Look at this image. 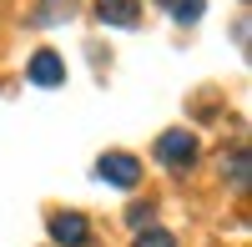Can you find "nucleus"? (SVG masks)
I'll use <instances>...</instances> for the list:
<instances>
[{"label":"nucleus","mask_w":252,"mask_h":247,"mask_svg":"<svg viewBox=\"0 0 252 247\" xmlns=\"http://www.w3.org/2000/svg\"><path fill=\"white\" fill-rule=\"evenodd\" d=\"M96 177H106L111 187H136V182H141V161L126 156V152H106L96 161Z\"/></svg>","instance_id":"f257e3e1"},{"label":"nucleus","mask_w":252,"mask_h":247,"mask_svg":"<svg viewBox=\"0 0 252 247\" xmlns=\"http://www.w3.org/2000/svg\"><path fill=\"white\" fill-rule=\"evenodd\" d=\"M157 156L166 161V167H192L197 161V136L192 131H166L157 141Z\"/></svg>","instance_id":"f03ea898"},{"label":"nucleus","mask_w":252,"mask_h":247,"mask_svg":"<svg viewBox=\"0 0 252 247\" xmlns=\"http://www.w3.org/2000/svg\"><path fill=\"white\" fill-rule=\"evenodd\" d=\"M51 237H56L61 247H86V242H91V222L81 217V212H56V217H51Z\"/></svg>","instance_id":"7ed1b4c3"},{"label":"nucleus","mask_w":252,"mask_h":247,"mask_svg":"<svg viewBox=\"0 0 252 247\" xmlns=\"http://www.w3.org/2000/svg\"><path fill=\"white\" fill-rule=\"evenodd\" d=\"M31 81H35V86H61V81H66L61 56H56V51H40V56L31 61Z\"/></svg>","instance_id":"20e7f679"},{"label":"nucleus","mask_w":252,"mask_h":247,"mask_svg":"<svg viewBox=\"0 0 252 247\" xmlns=\"http://www.w3.org/2000/svg\"><path fill=\"white\" fill-rule=\"evenodd\" d=\"M96 15L106 20V26H136V0H96Z\"/></svg>","instance_id":"39448f33"},{"label":"nucleus","mask_w":252,"mask_h":247,"mask_svg":"<svg viewBox=\"0 0 252 247\" xmlns=\"http://www.w3.org/2000/svg\"><path fill=\"white\" fill-rule=\"evenodd\" d=\"M222 177L232 182L237 192H247V177H252V161H247V147H237L232 156H222Z\"/></svg>","instance_id":"423d86ee"},{"label":"nucleus","mask_w":252,"mask_h":247,"mask_svg":"<svg viewBox=\"0 0 252 247\" xmlns=\"http://www.w3.org/2000/svg\"><path fill=\"white\" fill-rule=\"evenodd\" d=\"M131 247H177V237L166 232V227H146V232H136Z\"/></svg>","instance_id":"0eeeda50"},{"label":"nucleus","mask_w":252,"mask_h":247,"mask_svg":"<svg viewBox=\"0 0 252 247\" xmlns=\"http://www.w3.org/2000/svg\"><path fill=\"white\" fill-rule=\"evenodd\" d=\"M202 5H207V0H172V10H177L182 26H187V20H197V15H202Z\"/></svg>","instance_id":"6e6552de"}]
</instances>
